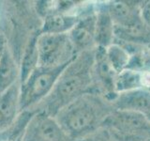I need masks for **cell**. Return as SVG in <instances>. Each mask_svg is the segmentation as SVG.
<instances>
[{
  "label": "cell",
  "instance_id": "6da1fadb",
  "mask_svg": "<svg viewBox=\"0 0 150 141\" xmlns=\"http://www.w3.org/2000/svg\"><path fill=\"white\" fill-rule=\"evenodd\" d=\"M114 110L110 100L91 91L64 106L54 119L64 133L76 141L101 129Z\"/></svg>",
  "mask_w": 150,
  "mask_h": 141
},
{
  "label": "cell",
  "instance_id": "7a4b0ae2",
  "mask_svg": "<svg viewBox=\"0 0 150 141\" xmlns=\"http://www.w3.org/2000/svg\"><path fill=\"white\" fill-rule=\"evenodd\" d=\"M94 50L75 56L64 70L53 90L44 99V112L54 117L60 109L83 94L93 91Z\"/></svg>",
  "mask_w": 150,
  "mask_h": 141
},
{
  "label": "cell",
  "instance_id": "3957f363",
  "mask_svg": "<svg viewBox=\"0 0 150 141\" xmlns=\"http://www.w3.org/2000/svg\"><path fill=\"white\" fill-rule=\"evenodd\" d=\"M71 60L53 67L38 66L21 86L20 109H26L39 102L43 101L53 90L60 75Z\"/></svg>",
  "mask_w": 150,
  "mask_h": 141
},
{
  "label": "cell",
  "instance_id": "277c9868",
  "mask_svg": "<svg viewBox=\"0 0 150 141\" xmlns=\"http://www.w3.org/2000/svg\"><path fill=\"white\" fill-rule=\"evenodd\" d=\"M36 50L40 67L67 63L77 55L68 34L43 33L36 40Z\"/></svg>",
  "mask_w": 150,
  "mask_h": 141
},
{
  "label": "cell",
  "instance_id": "5b68a950",
  "mask_svg": "<svg viewBox=\"0 0 150 141\" xmlns=\"http://www.w3.org/2000/svg\"><path fill=\"white\" fill-rule=\"evenodd\" d=\"M123 139L124 137L150 136V122L137 113L114 110L106 120L104 126Z\"/></svg>",
  "mask_w": 150,
  "mask_h": 141
},
{
  "label": "cell",
  "instance_id": "8992f818",
  "mask_svg": "<svg viewBox=\"0 0 150 141\" xmlns=\"http://www.w3.org/2000/svg\"><path fill=\"white\" fill-rule=\"evenodd\" d=\"M25 141H72L64 133L54 117L42 112L30 120Z\"/></svg>",
  "mask_w": 150,
  "mask_h": 141
},
{
  "label": "cell",
  "instance_id": "52a82bcc",
  "mask_svg": "<svg viewBox=\"0 0 150 141\" xmlns=\"http://www.w3.org/2000/svg\"><path fill=\"white\" fill-rule=\"evenodd\" d=\"M68 35L77 54L95 49L96 11H92L80 17Z\"/></svg>",
  "mask_w": 150,
  "mask_h": 141
},
{
  "label": "cell",
  "instance_id": "ba28073f",
  "mask_svg": "<svg viewBox=\"0 0 150 141\" xmlns=\"http://www.w3.org/2000/svg\"><path fill=\"white\" fill-rule=\"evenodd\" d=\"M111 103L115 110L137 113L150 122V89L138 88L116 93Z\"/></svg>",
  "mask_w": 150,
  "mask_h": 141
},
{
  "label": "cell",
  "instance_id": "9c48e42d",
  "mask_svg": "<svg viewBox=\"0 0 150 141\" xmlns=\"http://www.w3.org/2000/svg\"><path fill=\"white\" fill-rule=\"evenodd\" d=\"M105 6L115 27H128L142 22L141 2L116 0L105 3Z\"/></svg>",
  "mask_w": 150,
  "mask_h": 141
},
{
  "label": "cell",
  "instance_id": "30bf717a",
  "mask_svg": "<svg viewBox=\"0 0 150 141\" xmlns=\"http://www.w3.org/2000/svg\"><path fill=\"white\" fill-rule=\"evenodd\" d=\"M117 73L107 59L105 48L96 47L94 50V78L98 81L103 89L109 94L115 95V83Z\"/></svg>",
  "mask_w": 150,
  "mask_h": 141
},
{
  "label": "cell",
  "instance_id": "8fae6325",
  "mask_svg": "<svg viewBox=\"0 0 150 141\" xmlns=\"http://www.w3.org/2000/svg\"><path fill=\"white\" fill-rule=\"evenodd\" d=\"M21 87L15 83L0 94V132L7 129L15 119L20 109Z\"/></svg>",
  "mask_w": 150,
  "mask_h": 141
},
{
  "label": "cell",
  "instance_id": "7c38bea8",
  "mask_svg": "<svg viewBox=\"0 0 150 141\" xmlns=\"http://www.w3.org/2000/svg\"><path fill=\"white\" fill-rule=\"evenodd\" d=\"M96 47L107 48L115 42V24L105 4L96 11Z\"/></svg>",
  "mask_w": 150,
  "mask_h": 141
},
{
  "label": "cell",
  "instance_id": "4fadbf2b",
  "mask_svg": "<svg viewBox=\"0 0 150 141\" xmlns=\"http://www.w3.org/2000/svg\"><path fill=\"white\" fill-rule=\"evenodd\" d=\"M18 73L15 60L6 46L0 58V94L17 83Z\"/></svg>",
  "mask_w": 150,
  "mask_h": 141
},
{
  "label": "cell",
  "instance_id": "5bb4252c",
  "mask_svg": "<svg viewBox=\"0 0 150 141\" xmlns=\"http://www.w3.org/2000/svg\"><path fill=\"white\" fill-rule=\"evenodd\" d=\"M79 18L80 16L63 12L53 13L45 19L43 31L50 34H68Z\"/></svg>",
  "mask_w": 150,
  "mask_h": 141
},
{
  "label": "cell",
  "instance_id": "9a60e30c",
  "mask_svg": "<svg viewBox=\"0 0 150 141\" xmlns=\"http://www.w3.org/2000/svg\"><path fill=\"white\" fill-rule=\"evenodd\" d=\"M105 54L109 63L117 74L129 67L132 55L125 45L115 41L105 48Z\"/></svg>",
  "mask_w": 150,
  "mask_h": 141
},
{
  "label": "cell",
  "instance_id": "2e32d148",
  "mask_svg": "<svg viewBox=\"0 0 150 141\" xmlns=\"http://www.w3.org/2000/svg\"><path fill=\"white\" fill-rule=\"evenodd\" d=\"M138 88H144V73L142 70L129 68L116 75L115 83V94Z\"/></svg>",
  "mask_w": 150,
  "mask_h": 141
},
{
  "label": "cell",
  "instance_id": "e0dca14e",
  "mask_svg": "<svg viewBox=\"0 0 150 141\" xmlns=\"http://www.w3.org/2000/svg\"><path fill=\"white\" fill-rule=\"evenodd\" d=\"M76 141H123V139L110 129L102 127L95 133Z\"/></svg>",
  "mask_w": 150,
  "mask_h": 141
},
{
  "label": "cell",
  "instance_id": "ac0fdd59",
  "mask_svg": "<svg viewBox=\"0 0 150 141\" xmlns=\"http://www.w3.org/2000/svg\"><path fill=\"white\" fill-rule=\"evenodd\" d=\"M140 14L144 25L150 30V0L141 2Z\"/></svg>",
  "mask_w": 150,
  "mask_h": 141
},
{
  "label": "cell",
  "instance_id": "d6986e66",
  "mask_svg": "<svg viewBox=\"0 0 150 141\" xmlns=\"http://www.w3.org/2000/svg\"><path fill=\"white\" fill-rule=\"evenodd\" d=\"M5 47H6V45H5V42H4V41L2 39V37L0 36V58H1V56H2V54L4 52Z\"/></svg>",
  "mask_w": 150,
  "mask_h": 141
}]
</instances>
